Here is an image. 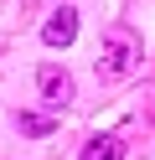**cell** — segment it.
Wrapping results in <instances>:
<instances>
[{
  "label": "cell",
  "instance_id": "obj_2",
  "mask_svg": "<svg viewBox=\"0 0 155 160\" xmlns=\"http://www.w3.org/2000/svg\"><path fill=\"white\" fill-rule=\"evenodd\" d=\"M36 88H41V103H47L52 114H62V108L72 103V78L62 72V67H52V62L36 72Z\"/></svg>",
  "mask_w": 155,
  "mask_h": 160
},
{
  "label": "cell",
  "instance_id": "obj_5",
  "mask_svg": "<svg viewBox=\"0 0 155 160\" xmlns=\"http://www.w3.org/2000/svg\"><path fill=\"white\" fill-rule=\"evenodd\" d=\"M16 124H21V134H52V119H41V114H16Z\"/></svg>",
  "mask_w": 155,
  "mask_h": 160
},
{
  "label": "cell",
  "instance_id": "obj_4",
  "mask_svg": "<svg viewBox=\"0 0 155 160\" xmlns=\"http://www.w3.org/2000/svg\"><path fill=\"white\" fill-rule=\"evenodd\" d=\"M78 160H124V139H119V134H98V139L83 145Z\"/></svg>",
  "mask_w": 155,
  "mask_h": 160
},
{
  "label": "cell",
  "instance_id": "obj_1",
  "mask_svg": "<svg viewBox=\"0 0 155 160\" xmlns=\"http://www.w3.org/2000/svg\"><path fill=\"white\" fill-rule=\"evenodd\" d=\"M140 36L129 31V26H109L98 42V62H93V72H98V83H124V78L140 72Z\"/></svg>",
  "mask_w": 155,
  "mask_h": 160
},
{
  "label": "cell",
  "instance_id": "obj_3",
  "mask_svg": "<svg viewBox=\"0 0 155 160\" xmlns=\"http://www.w3.org/2000/svg\"><path fill=\"white\" fill-rule=\"evenodd\" d=\"M72 36H78V11L62 5V11L41 26V42H47V47H72Z\"/></svg>",
  "mask_w": 155,
  "mask_h": 160
}]
</instances>
